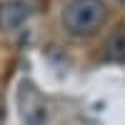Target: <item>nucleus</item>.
<instances>
[{
    "mask_svg": "<svg viewBox=\"0 0 125 125\" xmlns=\"http://www.w3.org/2000/svg\"><path fill=\"white\" fill-rule=\"evenodd\" d=\"M108 8L103 0H68L62 8V28L73 38H90L103 28Z\"/></svg>",
    "mask_w": 125,
    "mask_h": 125,
    "instance_id": "f257e3e1",
    "label": "nucleus"
},
{
    "mask_svg": "<svg viewBox=\"0 0 125 125\" xmlns=\"http://www.w3.org/2000/svg\"><path fill=\"white\" fill-rule=\"evenodd\" d=\"M18 100H20V115H23V120L28 125H43L45 123L48 108H45L43 95L38 93V88L33 83H20Z\"/></svg>",
    "mask_w": 125,
    "mask_h": 125,
    "instance_id": "f03ea898",
    "label": "nucleus"
},
{
    "mask_svg": "<svg viewBox=\"0 0 125 125\" xmlns=\"http://www.w3.org/2000/svg\"><path fill=\"white\" fill-rule=\"evenodd\" d=\"M33 15V8L25 0H8L0 5V30L3 33H13L20 25H25V20Z\"/></svg>",
    "mask_w": 125,
    "mask_h": 125,
    "instance_id": "7ed1b4c3",
    "label": "nucleus"
},
{
    "mask_svg": "<svg viewBox=\"0 0 125 125\" xmlns=\"http://www.w3.org/2000/svg\"><path fill=\"white\" fill-rule=\"evenodd\" d=\"M105 58L110 62H125V28L113 33L105 45Z\"/></svg>",
    "mask_w": 125,
    "mask_h": 125,
    "instance_id": "20e7f679",
    "label": "nucleus"
},
{
    "mask_svg": "<svg viewBox=\"0 0 125 125\" xmlns=\"http://www.w3.org/2000/svg\"><path fill=\"white\" fill-rule=\"evenodd\" d=\"M120 3H125V0H120Z\"/></svg>",
    "mask_w": 125,
    "mask_h": 125,
    "instance_id": "39448f33",
    "label": "nucleus"
}]
</instances>
